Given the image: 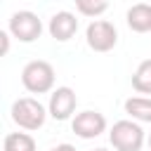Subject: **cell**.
<instances>
[{
    "label": "cell",
    "instance_id": "obj_16",
    "mask_svg": "<svg viewBox=\"0 0 151 151\" xmlns=\"http://www.w3.org/2000/svg\"><path fill=\"white\" fill-rule=\"evenodd\" d=\"M146 144H149V151H151V132H149V137H146Z\"/></svg>",
    "mask_w": 151,
    "mask_h": 151
},
{
    "label": "cell",
    "instance_id": "obj_15",
    "mask_svg": "<svg viewBox=\"0 0 151 151\" xmlns=\"http://www.w3.org/2000/svg\"><path fill=\"white\" fill-rule=\"evenodd\" d=\"M50 151H76V146H71V144H57V146H52Z\"/></svg>",
    "mask_w": 151,
    "mask_h": 151
},
{
    "label": "cell",
    "instance_id": "obj_10",
    "mask_svg": "<svg viewBox=\"0 0 151 151\" xmlns=\"http://www.w3.org/2000/svg\"><path fill=\"white\" fill-rule=\"evenodd\" d=\"M125 113L137 123H151V97L125 99Z\"/></svg>",
    "mask_w": 151,
    "mask_h": 151
},
{
    "label": "cell",
    "instance_id": "obj_7",
    "mask_svg": "<svg viewBox=\"0 0 151 151\" xmlns=\"http://www.w3.org/2000/svg\"><path fill=\"white\" fill-rule=\"evenodd\" d=\"M71 127L80 139H94L106 130V118L99 111H80L76 113Z\"/></svg>",
    "mask_w": 151,
    "mask_h": 151
},
{
    "label": "cell",
    "instance_id": "obj_17",
    "mask_svg": "<svg viewBox=\"0 0 151 151\" xmlns=\"http://www.w3.org/2000/svg\"><path fill=\"white\" fill-rule=\"evenodd\" d=\"M94 151H109V149H94Z\"/></svg>",
    "mask_w": 151,
    "mask_h": 151
},
{
    "label": "cell",
    "instance_id": "obj_3",
    "mask_svg": "<svg viewBox=\"0 0 151 151\" xmlns=\"http://www.w3.org/2000/svg\"><path fill=\"white\" fill-rule=\"evenodd\" d=\"M109 139H111V146L116 151H142L146 137H144V130L137 120H118L113 123L111 132H109Z\"/></svg>",
    "mask_w": 151,
    "mask_h": 151
},
{
    "label": "cell",
    "instance_id": "obj_5",
    "mask_svg": "<svg viewBox=\"0 0 151 151\" xmlns=\"http://www.w3.org/2000/svg\"><path fill=\"white\" fill-rule=\"evenodd\" d=\"M85 40H87L90 50H94V52H111L118 42V31L111 21L94 19L85 31Z\"/></svg>",
    "mask_w": 151,
    "mask_h": 151
},
{
    "label": "cell",
    "instance_id": "obj_2",
    "mask_svg": "<svg viewBox=\"0 0 151 151\" xmlns=\"http://www.w3.org/2000/svg\"><path fill=\"white\" fill-rule=\"evenodd\" d=\"M50 116V111L33 97H21L12 104V120L21 127V130H40L45 125V118Z\"/></svg>",
    "mask_w": 151,
    "mask_h": 151
},
{
    "label": "cell",
    "instance_id": "obj_9",
    "mask_svg": "<svg viewBox=\"0 0 151 151\" xmlns=\"http://www.w3.org/2000/svg\"><path fill=\"white\" fill-rule=\"evenodd\" d=\"M125 21L134 33H149L151 31V5H146V2L132 5L125 14Z\"/></svg>",
    "mask_w": 151,
    "mask_h": 151
},
{
    "label": "cell",
    "instance_id": "obj_1",
    "mask_svg": "<svg viewBox=\"0 0 151 151\" xmlns=\"http://www.w3.org/2000/svg\"><path fill=\"white\" fill-rule=\"evenodd\" d=\"M21 83L31 94H45L54 87V66L45 59H33L21 71Z\"/></svg>",
    "mask_w": 151,
    "mask_h": 151
},
{
    "label": "cell",
    "instance_id": "obj_4",
    "mask_svg": "<svg viewBox=\"0 0 151 151\" xmlns=\"http://www.w3.org/2000/svg\"><path fill=\"white\" fill-rule=\"evenodd\" d=\"M7 31L12 33V38H17L19 42H33L40 38L42 33V21L35 12H28V9H21V12H14L9 17V26Z\"/></svg>",
    "mask_w": 151,
    "mask_h": 151
},
{
    "label": "cell",
    "instance_id": "obj_14",
    "mask_svg": "<svg viewBox=\"0 0 151 151\" xmlns=\"http://www.w3.org/2000/svg\"><path fill=\"white\" fill-rule=\"evenodd\" d=\"M9 31H2L0 33V40H2V54H7V50H9Z\"/></svg>",
    "mask_w": 151,
    "mask_h": 151
},
{
    "label": "cell",
    "instance_id": "obj_8",
    "mask_svg": "<svg viewBox=\"0 0 151 151\" xmlns=\"http://www.w3.org/2000/svg\"><path fill=\"white\" fill-rule=\"evenodd\" d=\"M47 31H50V35H52L54 40L66 42V40H71V38L76 35V31H78V19H76L73 12H57V14L50 19Z\"/></svg>",
    "mask_w": 151,
    "mask_h": 151
},
{
    "label": "cell",
    "instance_id": "obj_6",
    "mask_svg": "<svg viewBox=\"0 0 151 151\" xmlns=\"http://www.w3.org/2000/svg\"><path fill=\"white\" fill-rule=\"evenodd\" d=\"M76 106H78V97H76V92L71 87H57V90H52L47 111H50V116L54 120H68L73 116Z\"/></svg>",
    "mask_w": 151,
    "mask_h": 151
},
{
    "label": "cell",
    "instance_id": "obj_11",
    "mask_svg": "<svg viewBox=\"0 0 151 151\" xmlns=\"http://www.w3.org/2000/svg\"><path fill=\"white\" fill-rule=\"evenodd\" d=\"M2 151H38V146L28 132H9L2 142Z\"/></svg>",
    "mask_w": 151,
    "mask_h": 151
},
{
    "label": "cell",
    "instance_id": "obj_13",
    "mask_svg": "<svg viewBox=\"0 0 151 151\" xmlns=\"http://www.w3.org/2000/svg\"><path fill=\"white\" fill-rule=\"evenodd\" d=\"M73 2L83 17H92V19L109 9V0H73Z\"/></svg>",
    "mask_w": 151,
    "mask_h": 151
},
{
    "label": "cell",
    "instance_id": "obj_12",
    "mask_svg": "<svg viewBox=\"0 0 151 151\" xmlns=\"http://www.w3.org/2000/svg\"><path fill=\"white\" fill-rule=\"evenodd\" d=\"M132 87L139 94H151V59H144L132 73Z\"/></svg>",
    "mask_w": 151,
    "mask_h": 151
}]
</instances>
